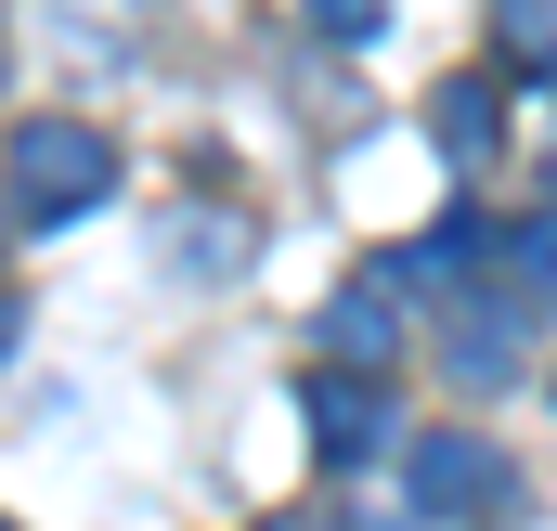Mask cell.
Listing matches in <instances>:
<instances>
[{
	"mask_svg": "<svg viewBox=\"0 0 557 531\" xmlns=\"http://www.w3.org/2000/svg\"><path fill=\"white\" fill-rule=\"evenodd\" d=\"M389 337H403V272L376 260L363 285L324 298V350H337V363H389Z\"/></svg>",
	"mask_w": 557,
	"mask_h": 531,
	"instance_id": "5",
	"label": "cell"
},
{
	"mask_svg": "<svg viewBox=\"0 0 557 531\" xmlns=\"http://www.w3.org/2000/svg\"><path fill=\"white\" fill-rule=\"evenodd\" d=\"M519 337H532V285H480V298L441 311V363H454L467 390H506V376H519Z\"/></svg>",
	"mask_w": 557,
	"mask_h": 531,
	"instance_id": "4",
	"label": "cell"
},
{
	"mask_svg": "<svg viewBox=\"0 0 557 531\" xmlns=\"http://www.w3.org/2000/svg\"><path fill=\"white\" fill-rule=\"evenodd\" d=\"M350 531H416V519H350Z\"/></svg>",
	"mask_w": 557,
	"mask_h": 531,
	"instance_id": "11",
	"label": "cell"
},
{
	"mask_svg": "<svg viewBox=\"0 0 557 531\" xmlns=\"http://www.w3.org/2000/svg\"><path fill=\"white\" fill-rule=\"evenodd\" d=\"M403 480H416V519H454V531L519 519V467H506L480 428H428V441H403Z\"/></svg>",
	"mask_w": 557,
	"mask_h": 531,
	"instance_id": "2",
	"label": "cell"
},
{
	"mask_svg": "<svg viewBox=\"0 0 557 531\" xmlns=\"http://www.w3.org/2000/svg\"><path fill=\"white\" fill-rule=\"evenodd\" d=\"M104 195H117V143L91 118H26L13 131V156H0V208L13 221H78Z\"/></svg>",
	"mask_w": 557,
	"mask_h": 531,
	"instance_id": "1",
	"label": "cell"
},
{
	"mask_svg": "<svg viewBox=\"0 0 557 531\" xmlns=\"http://www.w3.org/2000/svg\"><path fill=\"white\" fill-rule=\"evenodd\" d=\"M13 350H26V298L0 285V363H13Z\"/></svg>",
	"mask_w": 557,
	"mask_h": 531,
	"instance_id": "10",
	"label": "cell"
},
{
	"mask_svg": "<svg viewBox=\"0 0 557 531\" xmlns=\"http://www.w3.org/2000/svg\"><path fill=\"white\" fill-rule=\"evenodd\" d=\"M298 13H311V26H324V39H337V52H363V39H376V26H389V0H298Z\"/></svg>",
	"mask_w": 557,
	"mask_h": 531,
	"instance_id": "8",
	"label": "cell"
},
{
	"mask_svg": "<svg viewBox=\"0 0 557 531\" xmlns=\"http://www.w3.org/2000/svg\"><path fill=\"white\" fill-rule=\"evenodd\" d=\"M506 52H519V65H557V13H545V0L506 13Z\"/></svg>",
	"mask_w": 557,
	"mask_h": 531,
	"instance_id": "9",
	"label": "cell"
},
{
	"mask_svg": "<svg viewBox=\"0 0 557 531\" xmlns=\"http://www.w3.org/2000/svg\"><path fill=\"white\" fill-rule=\"evenodd\" d=\"M545 182H557V143H545Z\"/></svg>",
	"mask_w": 557,
	"mask_h": 531,
	"instance_id": "12",
	"label": "cell"
},
{
	"mask_svg": "<svg viewBox=\"0 0 557 531\" xmlns=\"http://www.w3.org/2000/svg\"><path fill=\"white\" fill-rule=\"evenodd\" d=\"M506 285H532V298L557 285V221H519L506 234Z\"/></svg>",
	"mask_w": 557,
	"mask_h": 531,
	"instance_id": "7",
	"label": "cell"
},
{
	"mask_svg": "<svg viewBox=\"0 0 557 531\" xmlns=\"http://www.w3.org/2000/svg\"><path fill=\"white\" fill-rule=\"evenodd\" d=\"M298 415H311V454H324V467H363V454H389V441H403L389 363H311Z\"/></svg>",
	"mask_w": 557,
	"mask_h": 531,
	"instance_id": "3",
	"label": "cell"
},
{
	"mask_svg": "<svg viewBox=\"0 0 557 531\" xmlns=\"http://www.w3.org/2000/svg\"><path fill=\"white\" fill-rule=\"evenodd\" d=\"M0 531H13V519H0Z\"/></svg>",
	"mask_w": 557,
	"mask_h": 531,
	"instance_id": "13",
	"label": "cell"
},
{
	"mask_svg": "<svg viewBox=\"0 0 557 531\" xmlns=\"http://www.w3.org/2000/svg\"><path fill=\"white\" fill-rule=\"evenodd\" d=\"M428 131H441V156H454V169H480V156H493V131H506L493 78H441V91H428Z\"/></svg>",
	"mask_w": 557,
	"mask_h": 531,
	"instance_id": "6",
	"label": "cell"
}]
</instances>
